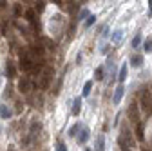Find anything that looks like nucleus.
Returning a JSON list of instances; mask_svg holds the SVG:
<instances>
[{
  "instance_id": "obj_1",
  "label": "nucleus",
  "mask_w": 152,
  "mask_h": 151,
  "mask_svg": "<svg viewBox=\"0 0 152 151\" xmlns=\"http://www.w3.org/2000/svg\"><path fill=\"white\" fill-rule=\"evenodd\" d=\"M140 106L143 107V111L147 113V115L152 113V95H150V91L147 87H143L140 91Z\"/></svg>"
},
{
  "instance_id": "obj_2",
  "label": "nucleus",
  "mask_w": 152,
  "mask_h": 151,
  "mask_svg": "<svg viewBox=\"0 0 152 151\" xmlns=\"http://www.w3.org/2000/svg\"><path fill=\"white\" fill-rule=\"evenodd\" d=\"M33 60H34L33 55L22 53V55H20V67H22L24 71H31V69L34 67V62H33Z\"/></svg>"
},
{
  "instance_id": "obj_3",
  "label": "nucleus",
  "mask_w": 152,
  "mask_h": 151,
  "mask_svg": "<svg viewBox=\"0 0 152 151\" xmlns=\"http://www.w3.org/2000/svg\"><path fill=\"white\" fill-rule=\"evenodd\" d=\"M18 89H20L22 93H29V91L33 89V82H31V78H29V77L20 78V82H18Z\"/></svg>"
},
{
  "instance_id": "obj_4",
  "label": "nucleus",
  "mask_w": 152,
  "mask_h": 151,
  "mask_svg": "<svg viewBox=\"0 0 152 151\" xmlns=\"http://www.w3.org/2000/svg\"><path fill=\"white\" fill-rule=\"evenodd\" d=\"M129 118L140 124V113H138V104H136V102H132V104L129 106Z\"/></svg>"
},
{
  "instance_id": "obj_5",
  "label": "nucleus",
  "mask_w": 152,
  "mask_h": 151,
  "mask_svg": "<svg viewBox=\"0 0 152 151\" xmlns=\"http://www.w3.org/2000/svg\"><path fill=\"white\" fill-rule=\"evenodd\" d=\"M26 20H27L33 27L38 29V24H36V11H34V9H27V11H26Z\"/></svg>"
},
{
  "instance_id": "obj_6",
  "label": "nucleus",
  "mask_w": 152,
  "mask_h": 151,
  "mask_svg": "<svg viewBox=\"0 0 152 151\" xmlns=\"http://www.w3.org/2000/svg\"><path fill=\"white\" fill-rule=\"evenodd\" d=\"M89 133H91L89 127H87V126H83V127L80 129V135H78V144H85V142L89 140Z\"/></svg>"
},
{
  "instance_id": "obj_7",
  "label": "nucleus",
  "mask_w": 152,
  "mask_h": 151,
  "mask_svg": "<svg viewBox=\"0 0 152 151\" xmlns=\"http://www.w3.org/2000/svg\"><path fill=\"white\" fill-rule=\"evenodd\" d=\"M121 97H123V86H120L116 91H114V97H112V104L114 106H118L120 104V100H121Z\"/></svg>"
},
{
  "instance_id": "obj_8",
  "label": "nucleus",
  "mask_w": 152,
  "mask_h": 151,
  "mask_svg": "<svg viewBox=\"0 0 152 151\" xmlns=\"http://www.w3.org/2000/svg\"><path fill=\"white\" fill-rule=\"evenodd\" d=\"M94 151H105V137H103V135H98L96 146H94Z\"/></svg>"
},
{
  "instance_id": "obj_9",
  "label": "nucleus",
  "mask_w": 152,
  "mask_h": 151,
  "mask_svg": "<svg viewBox=\"0 0 152 151\" xmlns=\"http://www.w3.org/2000/svg\"><path fill=\"white\" fill-rule=\"evenodd\" d=\"M6 75H7L9 78H15V75H16V69H15L13 62H7V64H6Z\"/></svg>"
},
{
  "instance_id": "obj_10",
  "label": "nucleus",
  "mask_w": 152,
  "mask_h": 151,
  "mask_svg": "<svg viewBox=\"0 0 152 151\" xmlns=\"http://www.w3.org/2000/svg\"><path fill=\"white\" fill-rule=\"evenodd\" d=\"M80 107H82V97H78V98L74 100V107H72V115L74 117L80 115Z\"/></svg>"
},
{
  "instance_id": "obj_11",
  "label": "nucleus",
  "mask_w": 152,
  "mask_h": 151,
  "mask_svg": "<svg viewBox=\"0 0 152 151\" xmlns=\"http://www.w3.org/2000/svg\"><path fill=\"white\" fill-rule=\"evenodd\" d=\"M11 117V109L7 107V106H0V118H9Z\"/></svg>"
},
{
  "instance_id": "obj_12",
  "label": "nucleus",
  "mask_w": 152,
  "mask_h": 151,
  "mask_svg": "<svg viewBox=\"0 0 152 151\" xmlns=\"http://www.w3.org/2000/svg\"><path fill=\"white\" fill-rule=\"evenodd\" d=\"M130 64L134 66V67H140V66L143 64V56H141V55H134V56L130 58Z\"/></svg>"
},
{
  "instance_id": "obj_13",
  "label": "nucleus",
  "mask_w": 152,
  "mask_h": 151,
  "mask_svg": "<svg viewBox=\"0 0 152 151\" xmlns=\"http://www.w3.org/2000/svg\"><path fill=\"white\" fill-rule=\"evenodd\" d=\"M127 69H129V67H127V64H123V66L120 67V75H118V80H120L121 84H123V82H125V78H127Z\"/></svg>"
},
{
  "instance_id": "obj_14",
  "label": "nucleus",
  "mask_w": 152,
  "mask_h": 151,
  "mask_svg": "<svg viewBox=\"0 0 152 151\" xmlns=\"http://www.w3.org/2000/svg\"><path fill=\"white\" fill-rule=\"evenodd\" d=\"M91 89H92V82L89 80V82H85V86H83V91H82V97H83V98L91 95Z\"/></svg>"
},
{
  "instance_id": "obj_15",
  "label": "nucleus",
  "mask_w": 152,
  "mask_h": 151,
  "mask_svg": "<svg viewBox=\"0 0 152 151\" xmlns=\"http://www.w3.org/2000/svg\"><path fill=\"white\" fill-rule=\"evenodd\" d=\"M140 44H141V33H138L134 38H132V47L138 49V47H140Z\"/></svg>"
},
{
  "instance_id": "obj_16",
  "label": "nucleus",
  "mask_w": 152,
  "mask_h": 151,
  "mask_svg": "<svg viewBox=\"0 0 152 151\" xmlns=\"http://www.w3.org/2000/svg\"><path fill=\"white\" fill-rule=\"evenodd\" d=\"M40 40H42V42H44V44H45V46H47L49 49H54V42H53L51 38H47V36H42Z\"/></svg>"
},
{
  "instance_id": "obj_17",
  "label": "nucleus",
  "mask_w": 152,
  "mask_h": 151,
  "mask_svg": "<svg viewBox=\"0 0 152 151\" xmlns=\"http://www.w3.org/2000/svg\"><path fill=\"white\" fill-rule=\"evenodd\" d=\"M94 77H96V80H103V67H96V71H94Z\"/></svg>"
},
{
  "instance_id": "obj_18",
  "label": "nucleus",
  "mask_w": 152,
  "mask_h": 151,
  "mask_svg": "<svg viewBox=\"0 0 152 151\" xmlns=\"http://www.w3.org/2000/svg\"><path fill=\"white\" fill-rule=\"evenodd\" d=\"M80 131V124H74L71 129H69V137H76V133Z\"/></svg>"
},
{
  "instance_id": "obj_19",
  "label": "nucleus",
  "mask_w": 152,
  "mask_h": 151,
  "mask_svg": "<svg viewBox=\"0 0 152 151\" xmlns=\"http://www.w3.org/2000/svg\"><path fill=\"white\" fill-rule=\"evenodd\" d=\"M94 22H96V16H94V15H89V16H87V20H85V27H91Z\"/></svg>"
},
{
  "instance_id": "obj_20",
  "label": "nucleus",
  "mask_w": 152,
  "mask_h": 151,
  "mask_svg": "<svg viewBox=\"0 0 152 151\" xmlns=\"http://www.w3.org/2000/svg\"><path fill=\"white\" fill-rule=\"evenodd\" d=\"M34 55H44V47L40 46V44H38V46H33V49H31Z\"/></svg>"
},
{
  "instance_id": "obj_21",
  "label": "nucleus",
  "mask_w": 152,
  "mask_h": 151,
  "mask_svg": "<svg viewBox=\"0 0 152 151\" xmlns=\"http://www.w3.org/2000/svg\"><path fill=\"white\" fill-rule=\"evenodd\" d=\"M121 29H116V31H114V35H112V42H118L120 38H121Z\"/></svg>"
},
{
  "instance_id": "obj_22",
  "label": "nucleus",
  "mask_w": 152,
  "mask_h": 151,
  "mask_svg": "<svg viewBox=\"0 0 152 151\" xmlns=\"http://www.w3.org/2000/svg\"><path fill=\"white\" fill-rule=\"evenodd\" d=\"M56 151H67V147H65V144H64L62 140L56 142Z\"/></svg>"
},
{
  "instance_id": "obj_23",
  "label": "nucleus",
  "mask_w": 152,
  "mask_h": 151,
  "mask_svg": "<svg viewBox=\"0 0 152 151\" xmlns=\"http://www.w3.org/2000/svg\"><path fill=\"white\" fill-rule=\"evenodd\" d=\"M136 135H138L140 140H143V127H141V124H138V127H136Z\"/></svg>"
},
{
  "instance_id": "obj_24",
  "label": "nucleus",
  "mask_w": 152,
  "mask_h": 151,
  "mask_svg": "<svg viewBox=\"0 0 152 151\" xmlns=\"http://www.w3.org/2000/svg\"><path fill=\"white\" fill-rule=\"evenodd\" d=\"M145 51H148V53L152 51V38H147L145 40Z\"/></svg>"
},
{
  "instance_id": "obj_25",
  "label": "nucleus",
  "mask_w": 152,
  "mask_h": 151,
  "mask_svg": "<svg viewBox=\"0 0 152 151\" xmlns=\"http://www.w3.org/2000/svg\"><path fill=\"white\" fill-rule=\"evenodd\" d=\"M89 15H91V13H89L87 9H83V11L80 13V16H78V18H85V16H89Z\"/></svg>"
},
{
  "instance_id": "obj_26",
  "label": "nucleus",
  "mask_w": 152,
  "mask_h": 151,
  "mask_svg": "<svg viewBox=\"0 0 152 151\" xmlns=\"http://www.w3.org/2000/svg\"><path fill=\"white\" fill-rule=\"evenodd\" d=\"M45 7V2H38V6H36V11H42Z\"/></svg>"
},
{
  "instance_id": "obj_27",
  "label": "nucleus",
  "mask_w": 152,
  "mask_h": 151,
  "mask_svg": "<svg viewBox=\"0 0 152 151\" xmlns=\"http://www.w3.org/2000/svg\"><path fill=\"white\" fill-rule=\"evenodd\" d=\"M6 4H7V2H4V0H0V9H4V7H6Z\"/></svg>"
},
{
  "instance_id": "obj_28",
  "label": "nucleus",
  "mask_w": 152,
  "mask_h": 151,
  "mask_svg": "<svg viewBox=\"0 0 152 151\" xmlns=\"http://www.w3.org/2000/svg\"><path fill=\"white\" fill-rule=\"evenodd\" d=\"M148 9H150V13H152V0L148 2Z\"/></svg>"
},
{
  "instance_id": "obj_29",
  "label": "nucleus",
  "mask_w": 152,
  "mask_h": 151,
  "mask_svg": "<svg viewBox=\"0 0 152 151\" xmlns=\"http://www.w3.org/2000/svg\"><path fill=\"white\" fill-rule=\"evenodd\" d=\"M123 151H130V149H123Z\"/></svg>"
},
{
  "instance_id": "obj_30",
  "label": "nucleus",
  "mask_w": 152,
  "mask_h": 151,
  "mask_svg": "<svg viewBox=\"0 0 152 151\" xmlns=\"http://www.w3.org/2000/svg\"><path fill=\"white\" fill-rule=\"evenodd\" d=\"M0 78H2V73H0Z\"/></svg>"
},
{
  "instance_id": "obj_31",
  "label": "nucleus",
  "mask_w": 152,
  "mask_h": 151,
  "mask_svg": "<svg viewBox=\"0 0 152 151\" xmlns=\"http://www.w3.org/2000/svg\"><path fill=\"white\" fill-rule=\"evenodd\" d=\"M85 151H89V149H85Z\"/></svg>"
}]
</instances>
